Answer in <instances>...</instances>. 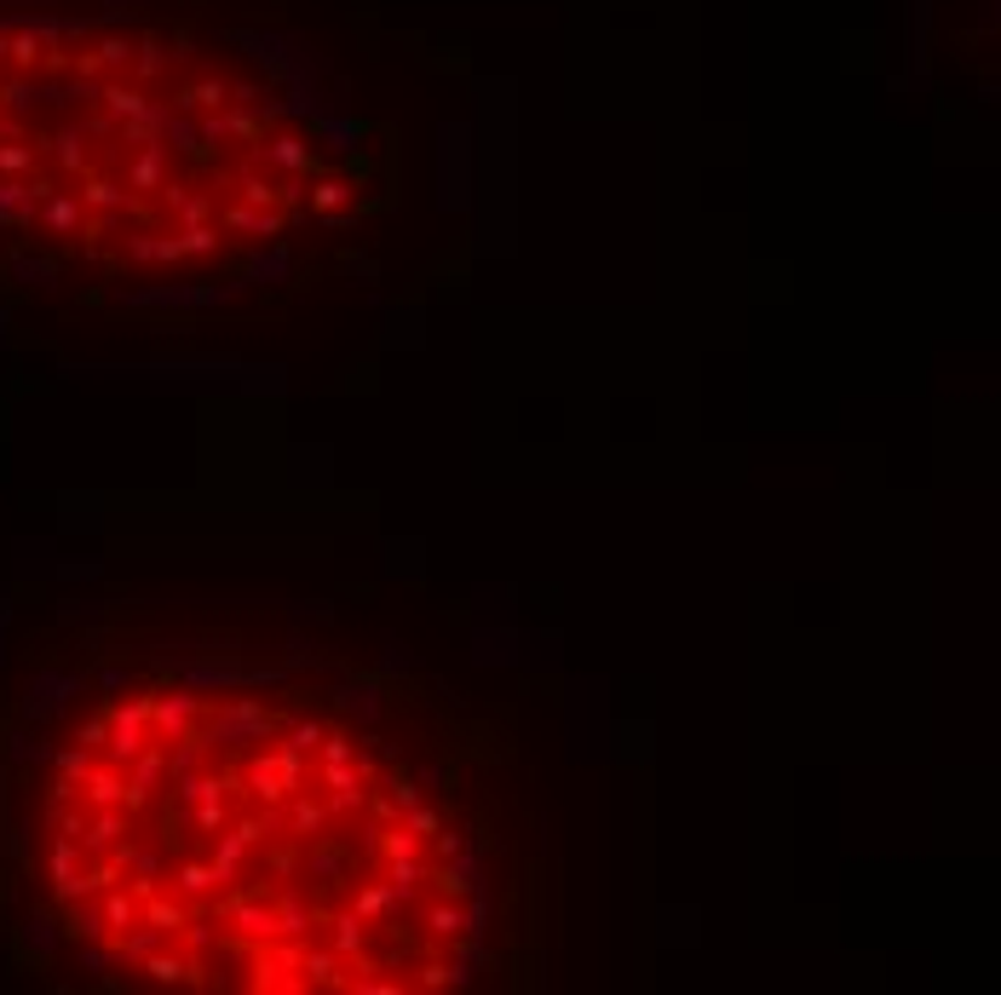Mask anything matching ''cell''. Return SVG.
Here are the masks:
<instances>
[{
  "mask_svg": "<svg viewBox=\"0 0 1001 995\" xmlns=\"http://www.w3.org/2000/svg\"><path fill=\"white\" fill-rule=\"evenodd\" d=\"M305 167L289 105L185 30L0 18V208L53 201L46 219L69 225L75 201L121 214L156 196L202 225L219 196L289 201Z\"/></svg>",
  "mask_w": 1001,
  "mask_h": 995,
  "instance_id": "1",
  "label": "cell"
}]
</instances>
